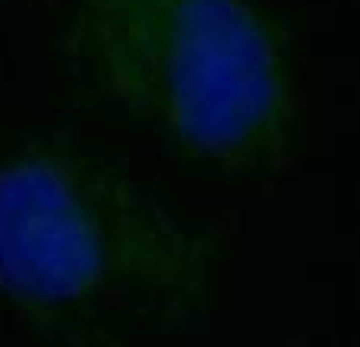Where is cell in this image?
Wrapping results in <instances>:
<instances>
[{
  "instance_id": "6da1fadb",
  "label": "cell",
  "mask_w": 360,
  "mask_h": 347,
  "mask_svg": "<svg viewBox=\"0 0 360 347\" xmlns=\"http://www.w3.org/2000/svg\"><path fill=\"white\" fill-rule=\"evenodd\" d=\"M218 237L70 136L0 158V297L51 347H127L206 316Z\"/></svg>"
},
{
  "instance_id": "7a4b0ae2",
  "label": "cell",
  "mask_w": 360,
  "mask_h": 347,
  "mask_svg": "<svg viewBox=\"0 0 360 347\" xmlns=\"http://www.w3.org/2000/svg\"><path fill=\"white\" fill-rule=\"evenodd\" d=\"M76 101L127 117L180 164L269 174L294 139L287 29L259 0H44Z\"/></svg>"
}]
</instances>
